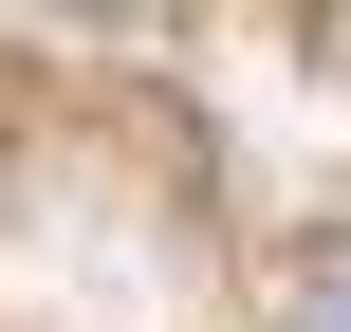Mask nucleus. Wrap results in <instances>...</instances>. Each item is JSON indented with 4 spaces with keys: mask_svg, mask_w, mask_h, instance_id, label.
Segmentation results:
<instances>
[{
    "mask_svg": "<svg viewBox=\"0 0 351 332\" xmlns=\"http://www.w3.org/2000/svg\"><path fill=\"white\" fill-rule=\"evenodd\" d=\"M333 332H351V314H333Z\"/></svg>",
    "mask_w": 351,
    "mask_h": 332,
    "instance_id": "nucleus-1",
    "label": "nucleus"
}]
</instances>
